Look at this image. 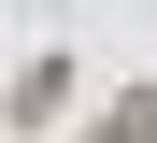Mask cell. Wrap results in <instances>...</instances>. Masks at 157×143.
Instances as JSON below:
<instances>
[{"instance_id": "obj_1", "label": "cell", "mask_w": 157, "mask_h": 143, "mask_svg": "<svg viewBox=\"0 0 157 143\" xmlns=\"http://www.w3.org/2000/svg\"><path fill=\"white\" fill-rule=\"evenodd\" d=\"M0 114H14V129H57V114H71V57L43 43L29 72H14V100H0Z\"/></svg>"}, {"instance_id": "obj_2", "label": "cell", "mask_w": 157, "mask_h": 143, "mask_svg": "<svg viewBox=\"0 0 157 143\" xmlns=\"http://www.w3.org/2000/svg\"><path fill=\"white\" fill-rule=\"evenodd\" d=\"M86 143H157V86H128V100H114V114H100V129H86Z\"/></svg>"}]
</instances>
